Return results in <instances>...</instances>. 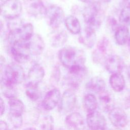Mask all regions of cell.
Masks as SVG:
<instances>
[{
    "instance_id": "26",
    "label": "cell",
    "mask_w": 130,
    "mask_h": 130,
    "mask_svg": "<svg viewBox=\"0 0 130 130\" xmlns=\"http://www.w3.org/2000/svg\"><path fill=\"white\" fill-rule=\"evenodd\" d=\"M64 24L67 29L73 34H78L81 30L80 22L78 18L74 16L70 15L66 17L64 20Z\"/></svg>"
},
{
    "instance_id": "1",
    "label": "cell",
    "mask_w": 130,
    "mask_h": 130,
    "mask_svg": "<svg viewBox=\"0 0 130 130\" xmlns=\"http://www.w3.org/2000/svg\"><path fill=\"white\" fill-rule=\"evenodd\" d=\"M58 58L61 64L68 69L84 65L86 61L85 53L83 50L71 46L61 48L58 52Z\"/></svg>"
},
{
    "instance_id": "33",
    "label": "cell",
    "mask_w": 130,
    "mask_h": 130,
    "mask_svg": "<svg viewBox=\"0 0 130 130\" xmlns=\"http://www.w3.org/2000/svg\"><path fill=\"white\" fill-rule=\"evenodd\" d=\"M60 77V70L58 68L55 67L53 71V78L54 80L56 81L57 82Z\"/></svg>"
},
{
    "instance_id": "32",
    "label": "cell",
    "mask_w": 130,
    "mask_h": 130,
    "mask_svg": "<svg viewBox=\"0 0 130 130\" xmlns=\"http://www.w3.org/2000/svg\"><path fill=\"white\" fill-rule=\"evenodd\" d=\"M9 119L13 127L15 128H19L20 127L23 123L22 117H14V116H9Z\"/></svg>"
},
{
    "instance_id": "18",
    "label": "cell",
    "mask_w": 130,
    "mask_h": 130,
    "mask_svg": "<svg viewBox=\"0 0 130 130\" xmlns=\"http://www.w3.org/2000/svg\"><path fill=\"white\" fill-rule=\"evenodd\" d=\"M78 40L80 43L88 49L92 48L96 40L95 30L86 26L79 33Z\"/></svg>"
},
{
    "instance_id": "14",
    "label": "cell",
    "mask_w": 130,
    "mask_h": 130,
    "mask_svg": "<svg viewBox=\"0 0 130 130\" xmlns=\"http://www.w3.org/2000/svg\"><path fill=\"white\" fill-rule=\"evenodd\" d=\"M104 63L106 70L112 74L121 73L125 67L123 59L117 55H109Z\"/></svg>"
},
{
    "instance_id": "44",
    "label": "cell",
    "mask_w": 130,
    "mask_h": 130,
    "mask_svg": "<svg viewBox=\"0 0 130 130\" xmlns=\"http://www.w3.org/2000/svg\"><path fill=\"white\" fill-rule=\"evenodd\" d=\"M58 130H62V129H58Z\"/></svg>"
},
{
    "instance_id": "3",
    "label": "cell",
    "mask_w": 130,
    "mask_h": 130,
    "mask_svg": "<svg viewBox=\"0 0 130 130\" xmlns=\"http://www.w3.org/2000/svg\"><path fill=\"white\" fill-rule=\"evenodd\" d=\"M82 14L87 27L95 30L101 26L104 11L100 3L94 2L89 3L84 8Z\"/></svg>"
},
{
    "instance_id": "16",
    "label": "cell",
    "mask_w": 130,
    "mask_h": 130,
    "mask_svg": "<svg viewBox=\"0 0 130 130\" xmlns=\"http://www.w3.org/2000/svg\"><path fill=\"white\" fill-rule=\"evenodd\" d=\"M76 95L71 89L65 90L61 97L59 103V110L63 112H68L72 110L76 103Z\"/></svg>"
},
{
    "instance_id": "11",
    "label": "cell",
    "mask_w": 130,
    "mask_h": 130,
    "mask_svg": "<svg viewBox=\"0 0 130 130\" xmlns=\"http://www.w3.org/2000/svg\"><path fill=\"white\" fill-rule=\"evenodd\" d=\"M109 119L111 123L117 128L123 127L128 123L125 112L119 107H114L109 112Z\"/></svg>"
},
{
    "instance_id": "34",
    "label": "cell",
    "mask_w": 130,
    "mask_h": 130,
    "mask_svg": "<svg viewBox=\"0 0 130 130\" xmlns=\"http://www.w3.org/2000/svg\"><path fill=\"white\" fill-rule=\"evenodd\" d=\"M8 126L6 121L1 120L0 122V130H8Z\"/></svg>"
},
{
    "instance_id": "24",
    "label": "cell",
    "mask_w": 130,
    "mask_h": 130,
    "mask_svg": "<svg viewBox=\"0 0 130 130\" xmlns=\"http://www.w3.org/2000/svg\"><path fill=\"white\" fill-rule=\"evenodd\" d=\"M109 83L111 88L116 92L122 91L125 86V80L121 73L113 74L110 77Z\"/></svg>"
},
{
    "instance_id": "30",
    "label": "cell",
    "mask_w": 130,
    "mask_h": 130,
    "mask_svg": "<svg viewBox=\"0 0 130 130\" xmlns=\"http://www.w3.org/2000/svg\"><path fill=\"white\" fill-rule=\"evenodd\" d=\"M40 127L42 130H53V120L49 115L45 116L41 121Z\"/></svg>"
},
{
    "instance_id": "19",
    "label": "cell",
    "mask_w": 130,
    "mask_h": 130,
    "mask_svg": "<svg viewBox=\"0 0 130 130\" xmlns=\"http://www.w3.org/2000/svg\"><path fill=\"white\" fill-rule=\"evenodd\" d=\"M28 41L31 55H39L43 52L45 44L41 36L39 34H34Z\"/></svg>"
},
{
    "instance_id": "22",
    "label": "cell",
    "mask_w": 130,
    "mask_h": 130,
    "mask_svg": "<svg viewBox=\"0 0 130 130\" xmlns=\"http://www.w3.org/2000/svg\"><path fill=\"white\" fill-rule=\"evenodd\" d=\"M86 88L92 92L99 94L106 90V83L102 78L94 77L87 82Z\"/></svg>"
},
{
    "instance_id": "12",
    "label": "cell",
    "mask_w": 130,
    "mask_h": 130,
    "mask_svg": "<svg viewBox=\"0 0 130 130\" xmlns=\"http://www.w3.org/2000/svg\"><path fill=\"white\" fill-rule=\"evenodd\" d=\"M25 2L26 10L28 14L37 18L45 16L47 8L42 0H29Z\"/></svg>"
},
{
    "instance_id": "37",
    "label": "cell",
    "mask_w": 130,
    "mask_h": 130,
    "mask_svg": "<svg viewBox=\"0 0 130 130\" xmlns=\"http://www.w3.org/2000/svg\"><path fill=\"white\" fill-rule=\"evenodd\" d=\"M127 76H128L129 80L130 81V66L128 67V68L127 69Z\"/></svg>"
},
{
    "instance_id": "36",
    "label": "cell",
    "mask_w": 130,
    "mask_h": 130,
    "mask_svg": "<svg viewBox=\"0 0 130 130\" xmlns=\"http://www.w3.org/2000/svg\"><path fill=\"white\" fill-rule=\"evenodd\" d=\"M81 2H83V3H90L92 2V0H80Z\"/></svg>"
},
{
    "instance_id": "45",
    "label": "cell",
    "mask_w": 130,
    "mask_h": 130,
    "mask_svg": "<svg viewBox=\"0 0 130 130\" xmlns=\"http://www.w3.org/2000/svg\"><path fill=\"white\" fill-rule=\"evenodd\" d=\"M105 130H106V129H105Z\"/></svg>"
},
{
    "instance_id": "8",
    "label": "cell",
    "mask_w": 130,
    "mask_h": 130,
    "mask_svg": "<svg viewBox=\"0 0 130 130\" xmlns=\"http://www.w3.org/2000/svg\"><path fill=\"white\" fill-rule=\"evenodd\" d=\"M110 50V44L109 40L103 37L99 41L96 48L92 53V59L94 62L99 63L105 61L110 55L109 53Z\"/></svg>"
},
{
    "instance_id": "17",
    "label": "cell",
    "mask_w": 130,
    "mask_h": 130,
    "mask_svg": "<svg viewBox=\"0 0 130 130\" xmlns=\"http://www.w3.org/2000/svg\"><path fill=\"white\" fill-rule=\"evenodd\" d=\"M65 122L67 125L72 130H84L85 128L84 117L77 112L69 114L66 118Z\"/></svg>"
},
{
    "instance_id": "43",
    "label": "cell",
    "mask_w": 130,
    "mask_h": 130,
    "mask_svg": "<svg viewBox=\"0 0 130 130\" xmlns=\"http://www.w3.org/2000/svg\"><path fill=\"white\" fill-rule=\"evenodd\" d=\"M25 1H29V0H25Z\"/></svg>"
},
{
    "instance_id": "4",
    "label": "cell",
    "mask_w": 130,
    "mask_h": 130,
    "mask_svg": "<svg viewBox=\"0 0 130 130\" xmlns=\"http://www.w3.org/2000/svg\"><path fill=\"white\" fill-rule=\"evenodd\" d=\"M28 40L16 41L11 44V54L18 63L26 62L31 55Z\"/></svg>"
},
{
    "instance_id": "9",
    "label": "cell",
    "mask_w": 130,
    "mask_h": 130,
    "mask_svg": "<svg viewBox=\"0 0 130 130\" xmlns=\"http://www.w3.org/2000/svg\"><path fill=\"white\" fill-rule=\"evenodd\" d=\"M45 16L49 26L57 29L64 20V12L59 6L52 5L47 8Z\"/></svg>"
},
{
    "instance_id": "20",
    "label": "cell",
    "mask_w": 130,
    "mask_h": 130,
    "mask_svg": "<svg viewBox=\"0 0 130 130\" xmlns=\"http://www.w3.org/2000/svg\"><path fill=\"white\" fill-rule=\"evenodd\" d=\"M99 94L100 105L103 110L109 112L114 108V98L110 92L105 90Z\"/></svg>"
},
{
    "instance_id": "40",
    "label": "cell",
    "mask_w": 130,
    "mask_h": 130,
    "mask_svg": "<svg viewBox=\"0 0 130 130\" xmlns=\"http://www.w3.org/2000/svg\"><path fill=\"white\" fill-rule=\"evenodd\" d=\"M102 1H103V2H111V1H112V0H101Z\"/></svg>"
},
{
    "instance_id": "31",
    "label": "cell",
    "mask_w": 130,
    "mask_h": 130,
    "mask_svg": "<svg viewBox=\"0 0 130 130\" xmlns=\"http://www.w3.org/2000/svg\"><path fill=\"white\" fill-rule=\"evenodd\" d=\"M2 89L4 95L9 99L12 98H16V91L14 87H7V86H2Z\"/></svg>"
},
{
    "instance_id": "28",
    "label": "cell",
    "mask_w": 130,
    "mask_h": 130,
    "mask_svg": "<svg viewBox=\"0 0 130 130\" xmlns=\"http://www.w3.org/2000/svg\"><path fill=\"white\" fill-rule=\"evenodd\" d=\"M25 93L27 97L32 101H37L41 96V93L38 86L26 85Z\"/></svg>"
},
{
    "instance_id": "13",
    "label": "cell",
    "mask_w": 130,
    "mask_h": 130,
    "mask_svg": "<svg viewBox=\"0 0 130 130\" xmlns=\"http://www.w3.org/2000/svg\"><path fill=\"white\" fill-rule=\"evenodd\" d=\"M60 91L57 88H53L48 91L45 95L42 102L43 108L46 110H51L60 103L61 100Z\"/></svg>"
},
{
    "instance_id": "15",
    "label": "cell",
    "mask_w": 130,
    "mask_h": 130,
    "mask_svg": "<svg viewBox=\"0 0 130 130\" xmlns=\"http://www.w3.org/2000/svg\"><path fill=\"white\" fill-rule=\"evenodd\" d=\"M44 76L45 71L43 68L38 63L33 64L28 73L26 85L38 86Z\"/></svg>"
},
{
    "instance_id": "35",
    "label": "cell",
    "mask_w": 130,
    "mask_h": 130,
    "mask_svg": "<svg viewBox=\"0 0 130 130\" xmlns=\"http://www.w3.org/2000/svg\"><path fill=\"white\" fill-rule=\"evenodd\" d=\"M0 111H1V115L2 116L5 112V104L4 102L2 99V98H1V100H0Z\"/></svg>"
},
{
    "instance_id": "7",
    "label": "cell",
    "mask_w": 130,
    "mask_h": 130,
    "mask_svg": "<svg viewBox=\"0 0 130 130\" xmlns=\"http://www.w3.org/2000/svg\"><path fill=\"white\" fill-rule=\"evenodd\" d=\"M68 70L66 77L67 83L73 88L78 87L87 74L86 67L84 65L76 66Z\"/></svg>"
},
{
    "instance_id": "10",
    "label": "cell",
    "mask_w": 130,
    "mask_h": 130,
    "mask_svg": "<svg viewBox=\"0 0 130 130\" xmlns=\"http://www.w3.org/2000/svg\"><path fill=\"white\" fill-rule=\"evenodd\" d=\"M86 123L91 130L106 129V120L105 117L96 110L88 113L86 116Z\"/></svg>"
},
{
    "instance_id": "6",
    "label": "cell",
    "mask_w": 130,
    "mask_h": 130,
    "mask_svg": "<svg viewBox=\"0 0 130 130\" xmlns=\"http://www.w3.org/2000/svg\"><path fill=\"white\" fill-rule=\"evenodd\" d=\"M22 11V5L19 0H6L1 5V14L8 19L17 18Z\"/></svg>"
},
{
    "instance_id": "21",
    "label": "cell",
    "mask_w": 130,
    "mask_h": 130,
    "mask_svg": "<svg viewBox=\"0 0 130 130\" xmlns=\"http://www.w3.org/2000/svg\"><path fill=\"white\" fill-rule=\"evenodd\" d=\"M68 40V35L64 30H56L52 32L50 38L51 45L54 48L63 46Z\"/></svg>"
},
{
    "instance_id": "2",
    "label": "cell",
    "mask_w": 130,
    "mask_h": 130,
    "mask_svg": "<svg viewBox=\"0 0 130 130\" xmlns=\"http://www.w3.org/2000/svg\"><path fill=\"white\" fill-rule=\"evenodd\" d=\"M2 86L13 87L22 83L25 77L22 67L18 63H11L6 66L1 72Z\"/></svg>"
},
{
    "instance_id": "41",
    "label": "cell",
    "mask_w": 130,
    "mask_h": 130,
    "mask_svg": "<svg viewBox=\"0 0 130 130\" xmlns=\"http://www.w3.org/2000/svg\"><path fill=\"white\" fill-rule=\"evenodd\" d=\"M126 3H127L128 6H130V0H125Z\"/></svg>"
},
{
    "instance_id": "39",
    "label": "cell",
    "mask_w": 130,
    "mask_h": 130,
    "mask_svg": "<svg viewBox=\"0 0 130 130\" xmlns=\"http://www.w3.org/2000/svg\"><path fill=\"white\" fill-rule=\"evenodd\" d=\"M23 130H37V129H35V128H31V127H30V128H25V129H23Z\"/></svg>"
},
{
    "instance_id": "23",
    "label": "cell",
    "mask_w": 130,
    "mask_h": 130,
    "mask_svg": "<svg viewBox=\"0 0 130 130\" xmlns=\"http://www.w3.org/2000/svg\"><path fill=\"white\" fill-rule=\"evenodd\" d=\"M9 116L21 117L24 111V105L22 102L16 98L9 99Z\"/></svg>"
},
{
    "instance_id": "38",
    "label": "cell",
    "mask_w": 130,
    "mask_h": 130,
    "mask_svg": "<svg viewBox=\"0 0 130 130\" xmlns=\"http://www.w3.org/2000/svg\"><path fill=\"white\" fill-rule=\"evenodd\" d=\"M127 46H128V49L130 52V37L128 39V40L127 41Z\"/></svg>"
},
{
    "instance_id": "27",
    "label": "cell",
    "mask_w": 130,
    "mask_h": 130,
    "mask_svg": "<svg viewBox=\"0 0 130 130\" xmlns=\"http://www.w3.org/2000/svg\"><path fill=\"white\" fill-rule=\"evenodd\" d=\"M83 105L85 109L88 113L94 111L98 105L97 99L93 94H87L84 97Z\"/></svg>"
},
{
    "instance_id": "29",
    "label": "cell",
    "mask_w": 130,
    "mask_h": 130,
    "mask_svg": "<svg viewBox=\"0 0 130 130\" xmlns=\"http://www.w3.org/2000/svg\"><path fill=\"white\" fill-rule=\"evenodd\" d=\"M119 20L122 25H130V6L125 7L121 10Z\"/></svg>"
},
{
    "instance_id": "5",
    "label": "cell",
    "mask_w": 130,
    "mask_h": 130,
    "mask_svg": "<svg viewBox=\"0 0 130 130\" xmlns=\"http://www.w3.org/2000/svg\"><path fill=\"white\" fill-rule=\"evenodd\" d=\"M34 34L33 25L30 23H27L10 28L9 38L12 44L16 41L28 40Z\"/></svg>"
},
{
    "instance_id": "25",
    "label": "cell",
    "mask_w": 130,
    "mask_h": 130,
    "mask_svg": "<svg viewBox=\"0 0 130 130\" xmlns=\"http://www.w3.org/2000/svg\"><path fill=\"white\" fill-rule=\"evenodd\" d=\"M129 30L126 26L122 25L118 26L116 29L114 38L116 42L119 45H124L128 40Z\"/></svg>"
},
{
    "instance_id": "42",
    "label": "cell",
    "mask_w": 130,
    "mask_h": 130,
    "mask_svg": "<svg viewBox=\"0 0 130 130\" xmlns=\"http://www.w3.org/2000/svg\"><path fill=\"white\" fill-rule=\"evenodd\" d=\"M112 130H121V129H120V128H116L114 129H112Z\"/></svg>"
}]
</instances>
